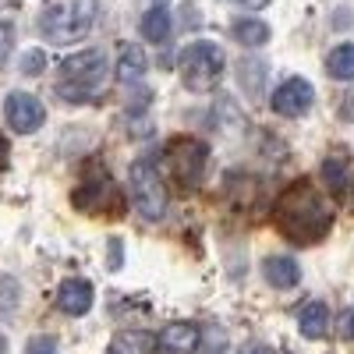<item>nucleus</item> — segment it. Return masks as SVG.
<instances>
[{
	"label": "nucleus",
	"mask_w": 354,
	"mask_h": 354,
	"mask_svg": "<svg viewBox=\"0 0 354 354\" xmlns=\"http://www.w3.org/2000/svg\"><path fill=\"white\" fill-rule=\"evenodd\" d=\"M4 117H8V124L21 135H32L43 128L46 121V110L36 96H28V93H11L8 103H4Z\"/></svg>",
	"instance_id": "nucleus-7"
},
{
	"label": "nucleus",
	"mask_w": 354,
	"mask_h": 354,
	"mask_svg": "<svg viewBox=\"0 0 354 354\" xmlns=\"http://www.w3.org/2000/svg\"><path fill=\"white\" fill-rule=\"evenodd\" d=\"M21 71H25V75H39V71H43V53H39V50L25 53V61H21Z\"/></svg>",
	"instance_id": "nucleus-21"
},
{
	"label": "nucleus",
	"mask_w": 354,
	"mask_h": 354,
	"mask_svg": "<svg viewBox=\"0 0 354 354\" xmlns=\"http://www.w3.org/2000/svg\"><path fill=\"white\" fill-rule=\"evenodd\" d=\"M15 4H18V0H15Z\"/></svg>",
	"instance_id": "nucleus-30"
},
{
	"label": "nucleus",
	"mask_w": 354,
	"mask_h": 354,
	"mask_svg": "<svg viewBox=\"0 0 354 354\" xmlns=\"http://www.w3.org/2000/svg\"><path fill=\"white\" fill-rule=\"evenodd\" d=\"M326 71L340 82H354V43H340L326 57Z\"/></svg>",
	"instance_id": "nucleus-18"
},
{
	"label": "nucleus",
	"mask_w": 354,
	"mask_h": 354,
	"mask_svg": "<svg viewBox=\"0 0 354 354\" xmlns=\"http://www.w3.org/2000/svg\"><path fill=\"white\" fill-rule=\"evenodd\" d=\"M227 71V57L216 43H192L181 53V82L192 93H209L223 82Z\"/></svg>",
	"instance_id": "nucleus-4"
},
{
	"label": "nucleus",
	"mask_w": 354,
	"mask_h": 354,
	"mask_svg": "<svg viewBox=\"0 0 354 354\" xmlns=\"http://www.w3.org/2000/svg\"><path fill=\"white\" fill-rule=\"evenodd\" d=\"M245 354H277V351H270L266 344H248V347H245Z\"/></svg>",
	"instance_id": "nucleus-27"
},
{
	"label": "nucleus",
	"mask_w": 354,
	"mask_h": 354,
	"mask_svg": "<svg viewBox=\"0 0 354 354\" xmlns=\"http://www.w3.org/2000/svg\"><path fill=\"white\" fill-rule=\"evenodd\" d=\"M156 337L149 330H121L110 344V354H156Z\"/></svg>",
	"instance_id": "nucleus-14"
},
{
	"label": "nucleus",
	"mask_w": 354,
	"mask_h": 354,
	"mask_svg": "<svg viewBox=\"0 0 354 354\" xmlns=\"http://www.w3.org/2000/svg\"><path fill=\"white\" fill-rule=\"evenodd\" d=\"M262 277L277 290H290L301 283V266L287 255H270V259H262Z\"/></svg>",
	"instance_id": "nucleus-11"
},
{
	"label": "nucleus",
	"mask_w": 354,
	"mask_h": 354,
	"mask_svg": "<svg viewBox=\"0 0 354 354\" xmlns=\"http://www.w3.org/2000/svg\"><path fill=\"white\" fill-rule=\"evenodd\" d=\"M298 330L308 340H322V337L330 333V308L322 305V301H305L298 308Z\"/></svg>",
	"instance_id": "nucleus-12"
},
{
	"label": "nucleus",
	"mask_w": 354,
	"mask_h": 354,
	"mask_svg": "<svg viewBox=\"0 0 354 354\" xmlns=\"http://www.w3.org/2000/svg\"><path fill=\"white\" fill-rule=\"evenodd\" d=\"M106 82V57L103 50H82L71 53L57 68V93L68 103H85L93 100Z\"/></svg>",
	"instance_id": "nucleus-2"
},
{
	"label": "nucleus",
	"mask_w": 354,
	"mask_h": 354,
	"mask_svg": "<svg viewBox=\"0 0 354 354\" xmlns=\"http://www.w3.org/2000/svg\"><path fill=\"white\" fill-rule=\"evenodd\" d=\"M103 198L117 202V192L110 188V181H96V185H85L82 192H75V205L85 213H100L103 209Z\"/></svg>",
	"instance_id": "nucleus-17"
},
{
	"label": "nucleus",
	"mask_w": 354,
	"mask_h": 354,
	"mask_svg": "<svg viewBox=\"0 0 354 354\" xmlns=\"http://www.w3.org/2000/svg\"><path fill=\"white\" fill-rule=\"evenodd\" d=\"M198 333H202V326H195V322H170V326H163V333L156 337V344L170 354H195Z\"/></svg>",
	"instance_id": "nucleus-10"
},
{
	"label": "nucleus",
	"mask_w": 354,
	"mask_h": 354,
	"mask_svg": "<svg viewBox=\"0 0 354 354\" xmlns=\"http://www.w3.org/2000/svg\"><path fill=\"white\" fill-rule=\"evenodd\" d=\"M8 53H11V25L0 21V61H4Z\"/></svg>",
	"instance_id": "nucleus-23"
},
{
	"label": "nucleus",
	"mask_w": 354,
	"mask_h": 354,
	"mask_svg": "<svg viewBox=\"0 0 354 354\" xmlns=\"http://www.w3.org/2000/svg\"><path fill=\"white\" fill-rule=\"evenodd\" d=\"M227 347V337L216 330V326H202V333H198V354H220Z\"/></svg>",
	"instance_id": "nucleus-19"
},
{
	"label": "nucleus",
	"mask_w": 354,
	"mask_h": 354,
	"mask_svg": "<svg viewBox=\"0 0 354 354\" xmlns=\"http://www.w3.org/2000/svg\"><path fill=\"white\" fill-rule=\"evenodd\" d=\"M25 354H61V347H57L53 337H32L25 344Z\"/></svg>",
	"instance_id": "nucleus-20"
},
{
	"label": "nucleus",
	"mask_w": 354,
	"mask_h": 354,
	"mask_svg": "<svg viewBox=\"0 0 354 354\" xmlns=\"http://www.w3.org/2000/svg\"><path fill=\"white\" fill-rule=\"evenodd\" d=\"M145 68H149V61H145L142 46H135V43H124V46H121V53H117V82L135 85V82H142Z\"/></svg>",
	"instance_id": "nucleus-13"
},
{
	"label": "nucleus",
	"mask_w": 354,
	"mask_h": 354,
	"mask_svg": "<svg viewBox=\"0 0 354 354\" xmlns=\"http://www.w3.org/2000/svg\"><path fill=\"white\" fill-rule=\"evenodd\" d=\"M131 198H135L138 216H145L149 223L167 216V188H163V177L156 174L153 160L131 163Z\"/></svg>",
	"instance_id": "nucleus-5"
},
{
	"label": "nucleus",
	"mask_w": 354,
	"mask_h": 354,
	"mask_svg": "<svg viewBox=\"0 0 354 354\" xmlns=\"http://www.w3.org/2000/svg\"><path fill=\"white\" fill-rule=\"evenodd\" d=\"M8 156H11V145H8V138L0 135V170L8 167Z\"/></svg>",
	"instance_id": "nucleus-25"
},
{
	"label": "nucleus",
	"mask_w": 354,
	"mask_h": 354,
	"mask_svg": "<svg viewBox=\"0 0 354 354\" xmlns=\"http://www.w3.org/2000/svg\"><path fill=\"white\" fill-rule=\"evenodd\" d=\"M312 103H315V88L305 78H287L273 93V110L280 117H301L312 110Z\"/></svg>",
	"instance_id": "nucleus-8"
},
{
	"label": "nucleus",
	"mask_w": 354,
	"mask_h": 354,
	"mask_svg": "<svg viewBox=\"0 0 354 354\" xmlns=\"http://www.w3.org/2000/svg\"><path fill=\"white\" fill-rule=\"evenodd\" d=\"M170 11L167 8H153V11H145L142 15V36L149 39V43H167L170 39Z\"/></svg>",
	"instance_id": "nucleus-16"
},
{
	"label": "nucleus",
	"mask_w": 354,
	"mask_h": 354,
	"mask_svg": "<svg viewBox=\"0 0 354 354\" xmlns=\"http://www.w3.org/2000/svg\"><path fill=\"white\" fill-rule=\"evenodd\" d=\"M340 337L344 340H354V308L340 312Z\"/></svg>",
	"instance_id": "nucleus-22"
},
{
	"label": "nucleus",
	"mask_w": 354,
	"mask_h": 354,
	"mask_svg": "<svg viewBox=\"0 0 354 354\" xmlns=\"http://www.w3.org/2000/svg\"><path fill=\"white\" fill-rule=\"evenodd\" d=\"M333 213L308 181H294L277 202V227L294 245H312L330 230Z\"/></svg>",
	"instance_id": "nucleus-1"
},
{
	"label": "nucleus",
	"mask_w": 354,
	"mask_h": 354,
	"mask_svg": "<svg viewBox=\"0 0 354 354\" xmlns=\"http://www.w3.org/2000/svg\"><path fill=\"white\" fill-rule=\"evenodd\" d=\"M241 8H248V11H262L266 4H270V0H238Z\"/></svg>",
	"instance_id": "nucleus-26"
},
{
	"label": "nucleus",
	"mask_w": 354,
	"mask_h": 354,
	"mask_svg": "<svg viewBox=\"0 0 354 354\" xmlns=\"http://www.w3.org/2000/svg\"><path fill=\"white\" fill-rule=\"evenodd\" d=\"M93 298H96V290L88 280H64L61 287H57V308H61L64 315H85L88 308H93Z\"/></svg>",
	"instance_id": "nucleus-9"
},
{
	"label": "nucleus",
	"mask_w": 354,
	"mask_h": 354,
	"mask_svg": "<svg viewBox=\"0 0 354 354\" xmlns=\"http://www.w3.org/2000/svg\"><path fill=\"white\" fill-rule=\"evenodd\" d=\"M163 4H167V0H156V8H163Z\"/></svg>",
	"instance_id": "nucleus-29"
},
{
	"label": "nucleus",
	"mask_w": 354,
	"mask_h": 354,
	"mask_svg": "<svg viewBox=\"0 0 354 354\" xmlns=\"http://www.w3.org/2000/svg\"><path fill=\"white\" fill-rule=\"evenodd\" d=\"M234 43H241V46H266L270 43V25L259 21V18H241V21H234Z\"/></svg>",
	"instance_id": "nucleus-15"
},
{
	"label": "nucleus",
	"mask_w": 354,
	"mask_h": 354,
	"mask_svg": "<svg viewBox=\"0 0 354 354\" xmlns=\"http://www.w3.org/2000/svg\"><path fill=\"white\" fill-rule=\"evenodd\" d=\"M4 351H8V340H4V337H0V354H4Z\"/></svg>",
	"instance_id": "nucleus-28"
},
{
	"label": "nucleus",
	"mask_w": 354,
	"mask_h": 354,
	"mask_svg": "<svg viewBox=\"0 0 354 354\" xmlns=\"http://www.w3.org/2000/svg\"><path fill=\"white\" fill-rule=\"evenodd\" d=\"M167 156H170V174L177 177V181L195 185L202 177V170H205L209 149H205V142H198V138H174L167 145Z\"/></svg>",
	"instance_id": "nucleus-6"
},
{
	"label": "nucleus",
	"mask_w": 354,
	"mask_h": 354,
	"mask_svg": "<svg viewBox=\"0 0 354 354\" xmlns=\"http://www.w3.org/2000/svg\"><path fill=\"white\" fill-rule=\"evenodd\" d=\"M96 21V0H68V4L46 8L39 18V32L53 43H78L88 36Z\"/></svg>",
	"instance_id": "nucleus-3"
},
{
	"label": "nucleus",
	"mask_w": 354,
	"mask_h": 354,
	"mask_svg": "<svg viewBox=\"0 0 354 354\" xmlns=\"http://www.w3.org/2000/svg\"><path fill=\"white\" fill-rule=\"evenodd\" d=\"M110 266H113V270H117V266H121V241H110Z\"/></svg>",
	"instance_id": "nucleus-24"
}]
</instances>
